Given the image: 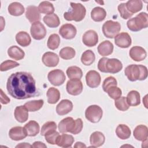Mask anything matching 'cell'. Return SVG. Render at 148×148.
Returning a JSON list of instances; mask_svg holds the SVG:
<instances>
[{"mask_svg": "<svg viewBox=\"0 0 148 148\" xmlns=\"http://www.w3.org/2000/svg\"><path fill=\"white\" fill-rule=\"evenodd\" d=\"M117 82L116 79L113 76L106 77L102 84V88L105 92H107L108 90L112 86H117Z\"/></svg>", "mask_w": 148, "mask_h": 148, "instance_id": "cell-44", "label": "cell"}, {"mask_svg": "<svg viewBox=\"0 0 148 148\" xmlns=\"http://www.w3.org/2000/svg\"><path fill=\"white\" fill-rule=\"evenodd\" d=\"M73 103L69 99H62L57 105L56 112L60 116L65 115L72 111Z\"/></svg>", "mask_w": 148, "mask_h": 148, "instance_id": "cell-19", "label": "cell"}, {"mask_svg": "<svg viewBox=\"0 0 148 148\" xmlns=\"http://www.w3.org/2000/svg\"><path fill=\"white\" fill-rule=\"evenodd\" d=\"M6 88L9 95L17 99L29 98L37 93L35 80L29 73L25 72L12 73L8 79Z\"/></svg>", "mask_w": 148, "mask_h": 148, "instance_id": "cell-1", "label": "cell"}, {"mask_svg": "<svg viewBox=\"0 0 148 148\" xmlns=\"http://www.w3.org/2000/svg\"><path fill=\"white\" fill-rule=\"evenodd\" d=\"M118 10L120 13V16L125 20L130 18L133 15V14L131 13L127 10L126 6H125V3H120L118 6Z\"/></svg>", "mask_w": 148, "mask_h": 148, "instance_id": "cell-48", "label": "cell"}, {"mask_svg": "<svg viewBox=\"0 0 148 148\" xmlns=\"http://www.w3.org/2000/svg\"><path fill=\"white\" fill-rule=\"evenodd\" d=\"M38 9L40 13L47 14H53L54 12L53 5L49 1H43L38 6Z\"/></svg>", "mask_w": 148, "mask_h": 148, "instance_id": "cell-38", "label": "cell"}, {"mask_svg": "<svg viewBox=\"0 0 148 148\" xmlns=\"http://www.w3.org/2000/svg\"><path fill=\"white\" fill-rule=\"evenodd\" d=\"M74 147L75 148H83V147H86V145H84L83 143L80 142H77L75 145H74Z\"/></svg>", "mask_w": 148, "mask_h": 148, "instance_id": "cell-52", "label": "cell"}, {"mask_svg": "<svg viewBox=\"0 0 148 148\" xmlns=\"http://www.w3.org/2000/svg\"><path fill=\"white\" fill-rule=\"evenodd\" d=\"M71 9L64 13V17L67 21H80L83 20L86 14L85 7L80 3L71 2Z\"/></svg>", "mask_w": 148, "mask_h": 148, "instance_id": "cell-5", "label": "cell"}, {"mask_svg": "<svg viewBox=\"0 0 148 148\" xmlns=\"http://www.w3.org/2000/svg\"><path fill=\"white\" fill-rule=\"evenodd\" d=\"M113 51V45L109 40H104L98 46V52L102 56H107L111 54Z\"/></svg>", "mask_w": 148, "mask_h": 148, "instance_id": "cell-24", "label": "cell"}, {"mask_svg": "<svg viewBox=\"0 0 148 148\" xmlns=\"http://www.w3.org/2000/svg\"><path fill=\"white\" fill-rule=\"evenodd\" d=\"M46 95L47 97V102L50 104L57 103L60 98V92L59 90L54 87H50L48 89Z\"/></svg>", "mask_w": 148, "mask_h": 148, "instance_id": "cell-35", "label": "cell"}, {"mask_svg": "<svg viewBox=\"0 0 148 148\" xmlns=\"http://www.w3.org/2000/svg\"><path fill=\"white\" fill-rule=\"evenodd\" d=\"M74 142V138L71 135L62 134L59 135L57 140L56 145L62 147H70Z\"/></svg>", "mask_w": 148, "mask_h": 148, "instance_id": "cell-26", "label": "cell"}, {"mask_svg": "<svg viewBox=\"0 0 148 148\" xmlns=\"http://www.w3.org/2000/svg\"><path fill=\"white\" fill-rule=\"evenodd\" d=\"M117 136L121 139H128L131 134V131L130 128L125 124H119L116 130Z\"/></svg>", "mask_w": 148, "mask_h": 148, "instance_id": "cell-33", "label": "cell"}, {"mask_svg": "<svg viewBox=\"0 0 148 148\" xmlns=\"http://www.w3.org/2000/svg\"><path fill=\"white\" fill-rule=\"evenodd\" d=\"M82 42L84 45L88 47L95 46L98 42V36L97 33L92 29L86 31L83 35Z\"/></svg>", "mask_w": 148, "mask_h": 148, "instance_id": "cell-14", "label": "cell"}, {"mask_svg": "<svg viewBox=\"0 0 148 148\" xmlns=\"http://www.w3.org/2000/svg\"><path fill=\"white\" fill-rule=\"evenodd\" d=\"M106 92L108 94L109 96L111 98H112L114 100L120 98L122 95V91H121V89L120 88L117 87V86L110 87L108 90Z\"/></svg>", "mask_w": 148, "mask_h": 148, "instance_id": "cell-46", "label": "cell"}, {"mask_svg": "<svg viewBox=\"0 0 148 148\" xmlns=\"http://www.w3.org/2000/svg\"><path fill=\"white\" fill-rule=\"evenodd\" d=\"M120 24L117 21L108 20L102 25L103 34L108 38H114L120 31Z\"/></svg>", "mask_w": 148, "mask_h": 148, "instance_id": "cell-7", "label": "cell"}, {"mask_svg": "<svg viewBox=\"0 0 148 148\" xmlns=\"http://www.w3.org/2000/svg\"><path fill=\"white\" fill-rule=\"evenodd\" d=\"M32 147H40V148H46L47 147V146L43 142H39V141H36L35 142L33 145H32Z\"/></svg>", "mask_w": 148, "mask_h": 148, "instance_id": "cell-50", "label": "cell"}, {"mask_svg": "<svg viewBox=\"0 0 148 148\" xmlns=\"http://www.w3.org/2000/svg\"><path fill=\"white\" fill-rule=\"evenodd\" d=\"M134 138L139 141H143L147 139L148 128L145 125H139L136 126L134 131Z\"/></svg>", "mask_w": 148, "mask_h": 148, "instance_id": "cell-23", "label": "cell"}, {"mask_svg": "<svg viewBox=\"0 0 148 148\" xmlns=\"http://www.w3.org/2000/svg\"><path fill=\"white\" fill-rule=\"evenodd\" d=\"M123 68L121 62L116 58H101L98 63V69L102 72L116 73Z\"/></svg>", "mask_w": 148, "mask_h": 148, "instance_id": "cell-4", "label": "cell"}, {"mask_svg": "<svg viewBox=\"0 0 148 148\" xmlns=\"http://www.w3.org/2000/svg\"><path fill=\"white\" fill-rule=\"evenodd\" d=\"M77 30L76 27L71 24H63L59 29L60 35L66 39H72L76 35Z\"/></svg>", "mask_w": 148, "mask_h": 148, "instance_id": "cell-13", "label": "cell"}, {"mask_svg": "<svg viewBox=\"0 0 148 148\" xmlns=\"http://www.w3.org/2000/svg\"><path fill=\"white\" fill-rule=\"evenodd\" d=\"M60 43V38L57 34H53L49 37L47 40V47L51 50L57 49Z\"/></svg>", "mask_w": 148, "mask_h": 148, "instance_id": "cell-41", "label": "cell"}, {"mask_svg": "<svg viewBox=\"0 0 148 148\" xmlns=\"http://www.w3.org/2000/svg\"><path fill=\"white\" fill-rule=\"evenodd\" d=\"M66 89L68 94L72 95H78L83 91V84L80 79H73L68 81Z\"/></svg>", "mask_w": 148, "mask_h": 148, "instance_id": "cell-10", "label": "cell"}, {"mask_svg": "<svg viewBox=\"0 0 148 148\" xmlns=\"http://www.w3.org/2000/svg\"><path fill=\"white\" fill-rule=\"evenodd\" d=\"M106 16V12L105 10L101 7H95L91 12V17L96 22L103 21Z\"/></svg>", "mask_w": 148, "mask_h": 148, "instance_id": "cell-30", "label": "cell"}, {"mask_svg": "<svg viewBox=\"0 0 148 148\" xmlns=\"http://www.w3.org/2000/svg\"><path fill=\"white\" fill-rule=\"evenodd\" d=\"M96 2H97V3H101V5L102 4H103V1H102V2H99V1H96Z\"/></svg>", "mask_w": 148, "mask_h": 148, "instance_id": "cell-53", "label": "cell"}, {"mask_svg": "<svg viewBox=\"0 0 148 148\" xmlns=\"http://www.w3.org/2000/svg\"><path fill=\"white\" fill-rule=\"evenodd\" d=\"M8 54L10 57L15 60H20L24 57V51L17 46H12L8 50Z\"/></svg>", "mask_w": 148, "mask_h": 148, "instance_id": "cell-29", "label": "cell"}, {"mask_svg": "<svg viewBox=\"0 0 148 148\" xmlns=\"http://www.w3.org/2000/svg\"><path fill=\"white\" fill-rule=\"evenodd\" d=\"M16 40L17 43L23 46L26 47L30 45L31 39L29 35L25 31H20L16 35Z\"/></svg>", "mask_w": 148, "mask_h": 148, "instance_id": "cell-28", "label": "cell"}, {"mask_svg": "<svg viewBox=\"0 0 148 148\" xmlns=\"http://www.w3.org/2000/svg\"><path fill=\"white\" fill-rule=\"evenodd\" d=\"M75 49L71 47H65L61 49L59 52L60 57L64 60H71L75 56Z\"/></svg>", "mask_w": 148, "mask_h": 148, "instance_id": "cell-40", "label": "cell"}, {"mask_svg": "<svg viewBox=\"0 0 148 148\" xmlns=\"http://www.w3.org/2000/svg\"><path fill=\"white\" fill-rule=\"evenodd\" d=\"M43 20L45 23L50 28H56L58 27L60 24L58 16L54 13L45 16L43 17Z\"/></svg>", "mask_w": 148, "mask_h": 148, "instance_id": "cell-31", "label": "cell"}, {"mask_svg": "<svg viewBox=\"0 0 148 148\" xmlns=\"http://www.w3.org/2000/svg\"><path fill=\"white\" fill-rule=\"evenodd\" d=\"M103 114V112L100 106L96 105L89 106L85 111V116L89 121L97 123L99 122Z\"/></svg>", "mask_w": 148, "mask_h": 148, "instance_id": "cell-8", "label": "cell"}, {"mask_svg": "<svg viewBox=\"0 0 148 148\" xmlns=\"http://www.w3.org/2000/svg\"><path fill=\"white\" fill-rule=\"evenodd\" d=\"M126 99L129 106H138L140 103V94L137 91L132 90L128 93Z\"/></svg>", "mask_w": 148, "mask_h": 148, "instance_id": "cell-32", "label": "cell"}, {"mask_svg": "<svg viewBox=\"0 0 148 148\" xmlns=\"http://www.w3.org/2000/svg\"><path fill=\"white\" fill-rule=\"evenodd\" d=\"M127 25L128 29L134 32L140 31L148 26V15L145 12L139 13L136 17L130 19Z\"/></svg>", "mask_w": 148, "mask_h": 148, "instance_id": "cell-6", "label": "cell"}, {"mask_svg": "<svg viewBox=\"0 0 148 148\" xmlns=\"http://www.w3.org/2000/svg\"><path fill=\"white\" fill-rule=\"evenodd\" d=\"M25 16L29 21L32 24L39 21L40 20V14L38 8L34 5L27 6L26 9Z\"/></svg>", "mask_w": 148, "mask_h": 148, "instance_id": "cell-18", "label": "cell"}, {"mask_svg": "<svg viewBox=\"0 0 148 148\" xmlns=\"http://www.w3.org/2000/svg\"><path fill=\"white\" fill-rule=\"evenodd\" d=\"M132 40L130 35L127 32H121L114 37L116 45L121 48H128L131 46Z\"/></svg>", "mask_w": 148, "mask_h": 148, "instance_id": "cell-15", "label": "cell"}, {"mask_svg": "<svg viewBox=\"0 0 148 148\" xmlns=\"http://www.w3.org/2000/svg\"><path fill=\"white\" fill-rule=\"evenodd\" d=\"M127 10L132 14L138 12L143 8L142 1L140 0H130L125 3Z\"/></svg>", "mask_w": 148, "mask_h": 148, "instance_id": "cell-34", "label": "cell"}, {"mask_svg": "<svg viewBox=\"0 0 148 148\" xmlns=\"http://www.w3.org/2000/svg\"><path fill=\"white\" fill-rule=\"evenodd\" d=\"M125 76L131 82L143 80L147 77V69L142 65L131 64L127 66L124 71Z\"/></svg>", "mask_w": 148, "mask_h": 148, "instance_id": "cell-3", "label": "cell"}, {"mask_svg": "<svg viewBox=\"0 0 148 148\" xmlns=\"http://www.w3.org/2000/svg\"><path fill=\"white\" fill-rule=\"evenodd\" d=\"M57 128V124L54 121H47L45 123L42 127L40 134L42 136H45V134L53 130H56Z\"/></svg>", "mask_w": 148, "mask_h": 148, "instance_id": "cell-45", "label": "cell"}, {"mask_svg": "<svg viewBox=\"0 0 148 148\" xmlns=\"http://www.w3.org/2000/svg\"><path fill=\"white\" fill-rule=\"evenodd\" d=\"M83 125V124L81 119L78 118L76 120H73L72 117H68L62 119L59 123L58 128L59 131L62 134L71 132L76 135L81 132Z\"/></svg>", "mask_w": 148, "mask_h": 148, "instance_id": "cell-2", "label": "cell"}, {"mask_svg": "<svg viewBox=\"0 0 148 148\" xmlns=\"http://www.w3.org/2000/svg\"><path fill=\"white\" fill-rule=\"evenodd\" d=\"M42 62L45 65L48 67H54L58 65L59 62V57L57 54L47 51L44 53L42 58Z\"/></svg>", "mask_w": 148, "mask_h": 148, "instance_id": "cell-16", "label": "cell"}, {"mask_svg": "<svg viewBox=\"0 0 148 148\" xmlns=\"http://www.w3.org/2000/svg\"><path fill=\"white\" fill-rule=\"evenodd\" d=\"M105 140L104 135L99 131H95L91 134L90 138L91 147H97L103 145Z\"/></svg>", "mask_w": 148, "mask_h": 148, "instance_id": "cell-22", "label": "cell"}, {"mask_svg": "<svg viewBox=\"0 0 148 148\" xmlns=\"http://www.w3.org/2000/svg\"><path fill=\"white\" fill-rule=\"evenodd\" d=\"M1 102L2 104H7L10 102V99L8 96L3 92L2 90L1 89Z\"/></svg>", "mask_w": 148, "mask_h": 148, "instance_id": "cell-49", "label": "cell"}, {"mask_svg": "<svg viewBox=\"0 0 148 148\" xmlns=\"http://www.w3.org/2000/svg\"><path fill=\"white\" fill-rule=\"evenodd\" d=\"M30 31L32 38L36 40L43 39L46 35V28L40 21L32 23L31 26Z\"/></svg>", "mask_w": 148, "mask_h": 148, "instance_id": "cell-11", "label": "cell"}, {"mask_svg": "<svg viewBox=\"0 0 148 148\" xmlns=\"http://www.w3.org/2000/svg\"><path fill=\"white\" fill-rule=\"evenodd\" d=\"M59 135V133L57 131H56V130H53L47 132L45 134V137L47 143L51 145H55L56 144L57 140Z\"/></svg>", "mask_w": 148, "mask_h": 148, "instance_id": "cell-43", "label": "cell"}, {"mask_svg": "<svg viewBox=\"0 0 148 148\" xmlns=\"http://www.w3.org/2000/svg\"><path fill=\"white\" fill-rule=\"evenodd\" d=\"M16 148L17 147H32V145H31L29 143H21L18 145H17L16 146Z\"/></svg>", "mask_w": 148, "mask_h": 148, "instance_id": "cell-51", "label": "cell"}, {"mask_svg": "<svg viewBox=\"0 0 148 148\" xmlns=\"http://www.w3.org/2000/svg\"><path fill=\"white\" fill-rule=\"evenodd\" d=\"M95 54L91 50H87L82 55L81 61L84 65H90L95 61Z\"/></svg>", "mask_w": 148, "mask_h": 148, "instance_id": "cell-37", "label": "cell"}, {"mask_svg": "<svg viewBox=\"0 0 148 148\" xmlns=\"http://www.w3.org/2000/svg\"><path fill=\"white\" fill-rule=\"evenodd\" d=\"M24 128L27 136H35L39 132L40 127L36 121L31 120L24 125Z\"/></svg>", "mask_w": 148, "mask_h": 148, "instance_id": "cell-25", "label": "cell"}, {"mask_svg": "<svg viewBox=\"0 0 148 148\" xmlns=\"http://www.w3.org/2000/svg\"><path fill=\"white\" fill-rule=\"evenodd\" d=\"M114 105L117 109L121 111H126L128 109L130 106L128 104L125 97H120L115 100Z\"/></svg>", "mask_w": 148, "mask_h": 148, "instance_id": "cell-42", "label": "cell"}, {"mask_svg": "<svg viewBox=\"0 0 148 148\" xmlns=\"http://www.w3.org/2000/svg\"><path fill=\"white\" fill-rule=\"evenodd\" d=\"M24 10L25 9L23 5L17 2H12L8 6V12L12 16H21L23 14Z\"/></svg>", "mask_w": 148, "mask_h": 148, "instance_id": "cell-27", "label": "cell"}, {"mask_svg": "<svg viewBox=\"0 0 148 148\" xmlns=\"http://www.w3.org/2000/svg\"><path fill=\"white\" fill-rule=\"evenodd\" d=\"M19 64L16 61L12 60H6L1 63L0 66L1 71H6L16 66H18Z\"/></svg>", "mask_w": 148, "mask_h": 148, "instance_id": "cell-47", "label": "cell"}, {"mask_svg": "<svg viewBox=\"0 0 148 148\" xmlns=\"http://www.w3.org/2000/svg\"><path fill=\"white\" fill-rule=\"evenodd\" d=\"M44 102L43 99L34 100L26 102L24 104L25 108L29 112H35L39 110L43 105Z\"/></svg>", "mask_w": 148, "mask_h": 148, "instance_id": "cell-39", "label": "cell"}, {"mask_svg": "<svg viewBox=\"0 0 148 148\" xmlns=\"http://www.w3.org/2000/svg\"><path fill=\"white\" fill-rule=\"evenodd\" d=\"M47 78L50 83L55 86L62 85L66 79L64 72L58 69H54L49 72Z\"/></svg>", "mask_w": 148, "mask_h": 148, "instance_id": "cell-9", "label": "cell"}, {"mask_svg": "<svg viewBox=\"0 0 148 148\" xmlns=\"http://www.w3.org/2000/svg\"><path fill=\"white\" fill-rule=\"evenodd\" d=\"M87 85L90 88H96L101 83V76L96 71L91 70L88 71L86 75Z\"/></svg>", "mask_w": 148, "mask_h": 148, "instance_id": "cell-12", "label": "cell"}, {"mask_svg": "<svg viewBox=\"0 0 148 148\" xmlns=\"http://www.w3.org/2000/svg\"><path fill=\"white\" fill-rule=\"evenodd\" d=\"M14 117L20 123L25 122L28 118V110L24 105L17 106L14 110Z\"/></svg>", "mask_w": 148, "mask_h": 148, "instance_id": "cell-21", "label": "cell"}, {"mask_svg": "<svg viewBox=\"0 0 148 148\" xmlns=\"http://www.w3.org/2000/svg\"><path fill=\"white\" fill-rule=\"evenodd\" d=\"M9 136L13 140H20L27 136L24 127L20 126L12 128L9 132Z\"/></svg>", "mask_w": 148, "mask_h": 148, "instance_id": "cell-20", "label": "cell"}, {"mask_svg": "<svg viewBox=\"0 0 148 148\" xmlns=\"http://www.w3.org/2000/svg\"><path fill=\"white\" fill-rule=\"evenodd\" d=\"M129 54L130 57L135 61H141L146 57V50L140 46H134L130 50Z\"/></svg>", "mask_w": 148, "mask_h": 148, "instance_id": "cell-17", "label": "cell"}, {"mask_svg": "<svg viewBox=\"0 0 148 148\" xmlns=\"http://www.w3.org/2000/svg\"><path fill=\"white\" fill-rule=\"evenodd\" d=\"M66 73L68 77L71 79H80L83 76V72L81 68L76 66H71L68 67L66 69Z\"/></svg>", "mask_w": 148, "mask_h": 148, "instance_id": "cell-36", "label": "cell"}]
</instances>
